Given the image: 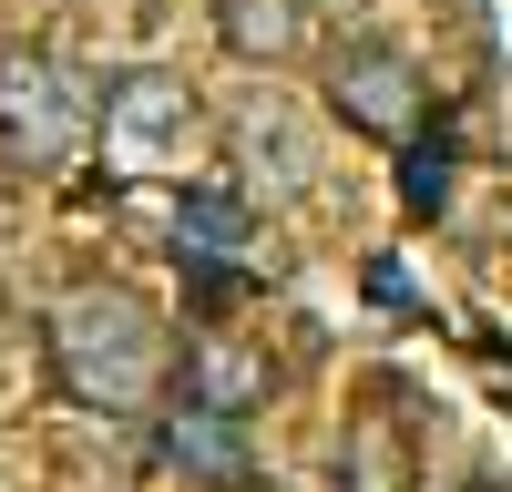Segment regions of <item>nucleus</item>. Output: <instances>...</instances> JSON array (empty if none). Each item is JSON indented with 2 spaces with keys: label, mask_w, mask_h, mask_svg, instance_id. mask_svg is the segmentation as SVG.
<instances>
[{
  "label": "nucleus",
  "mask_w": 512,
  "mask_h": 492,
  "mask_svg": "<svg viewBox=\"0 0 512 492\" xmlns=\"http://www.w3.org/2000/svg\"><path fill=\"white\" fill-rule=\"evenodd\" d=\"M164 462H175L185 482H205V492H246V482H256V441H246L236 410L185 400L175 421H164Z\"/></svg>",
  "instance_id": "5"
},
{
  "label": "nucleus",
  "mask_w": 512,
  "mask_h": 492,
  "mask_svg": "<svg viewBox=\"0 0 512 492\" xmlns=\"http://www.w3.org/2000/svg\"><path fill=\"white\" fill-rule=\"evenodd\" d=\"M246 236H256V226H246V195L185 185V205H175V257H226V267H236Z\"/></svg>",
  "instance_id": "8"
},
{
  "label": "nucleus",
  "mask_w": 512,
  "mask_h": 492,
  "mask_svg": "<svg viewBox=\"0 0 512 492\" xmlns=\"http://www.w3.org/2000/svg\"><path fill=\"white\" fill-rule=\"evenodd\" d=\"M41 339H52V380H62V400L103 410V421L154 410L164 380H175V328H164V308L144 298V287H123V277L72 287Z\"/></svg>",
  "instance_id": "1"
},
{
  "label": "nucleus",
  "mask_w": 512,
  "mask_h": 492,
  "mask_svg": "<svg viewBox=\"0 0 512 492\" xmlns=\"http://www.w3.org/2000/svg\"><path fill=\"white\" fill-rule=\"evenodd\" d=\"M451 164H461V144L441 134V123L420 144H400V205H410V216H441V205H451Z\"/></svg>",
  "instance_id": "10"
},
{
  "label": "nucleus",
  "mask_w": 512,
  "mask_h": 492,
  "mask_svg": "<svg viewBox=\"0 0 512 492\" xmlns=\"http://www.w3.org/2000/svg\"><path fill=\"white\" fill-rule=\"evenodd\" d=\"M103 144V93L62 52H0V164L21 175H72Z\"/></svg>",
  "instance_id": "2"
},
{
  "label": "nucleus",
  "mask_w": 512,
  "mask_h": 492,
  "mask_svg": "<svg viewBox=\"0 0 512 492\" xmlns=\"http://www.w3.org/2000/svg\"><path fill=\"white\" fill-rule=\"evenodd\" d=\"M216 11V41L236 62H287L308 41V0H205Z\"/></svg>",
  "instance_id": "7"
},
{
  "label": "nucleus",
  "mask_w": 512,
  "mask_h": 492,
  "mask_svg": "<svg viewBox=\"0 0 512 492\" xmlns=\"http://www.w3.org/2000/svg\"><path fill=\"white\" fill-rule=\"evenodd\" d=\"M267 390H277V369H267V349H246L236 328H216L205 318L195 339H185V400H205V410H267Z\"/></svg>",
  "instance_id": "6"
},
{
  "label": "nucleus",
  "mask_w": 512,
  "mask_h": 492,
  "mask_svg": "<svg viewBox=\"0 0 512 492\" xmlns=\"http://www.w3.org/2000/svg\"><path fill=\"white\" fill-rule=\"evenodd\" d=\"M0 328H11V298H0Z\"/></svg>",
  "instance_id": "13"
},
{
  "label": "nucleus",
  "mask_w": 512,
  "mask_h": 492,
  "mask_svg": "<svg viewBox=\"0 0 512 492\" xmlns=\"http://www.w3.org/2000/svg\"><path fill=\"white\" fill-rule=\"evenodd\" d=\"M328 113L369 144H420V113H431V82L400 41H338L328 52Z\"/></svg>",
  "instance_id": "4"
},
{
  "label": "nucleus",
  "mask_w": 512,
  "mask_h": 492,
  "mask_svg": "<svg viewBox=\"0 0 512 492\" xmlns=\"http://www.w3.org/2000/svg\"><path fill=\"white\" fill-rule=\"evenodd\" d=\"M349 492H410V441L390 410H359V431H349V472H338Z\"/></svg>",
  "instance_id": "9"
},
{
  "label": "nucleus",
  "mask_w": 512,
  "mask_h": 492,
  "mask_svg": "<svg viewBox=\"0 0 512 492\" xmlns=\"http://www.w3.org/2000/svg\"><path fill=\"white\" fill-rule=\"evenodd\" d=\"M308 11H359V0H308Z\"/></svg>",
  "instance_id": "11"
},
{
  "label": "nucleus",
  "mask_w": 512,
  "mask_h": 492,
  "mask_svg": "<svg viewBox=\"0 0 512 492\" xmlns=\"http://www.w3.org/2000/svg\"><path fill=\"white\" fill-rule=\"evenodd\" d=\"M195 82L185 72H123L103 82V164L113 175H185V154H195Z\"/></svg>",
  "instance_id": "3"
},
{
  "label": "nucleus",
  "mask_w": 512,
  "mask_h": 492,
  "mask_svg": "<svg viewBox=\"0 0 512 492\" xmlns=\"http://www.w3.org/2000/svg\"><path fill=\"white\" fill-rule=\"evenodd\" d=\"M461 492H502V482H461Z\"/></svg>",
  "instance_id": "12"
}]
</instances>
